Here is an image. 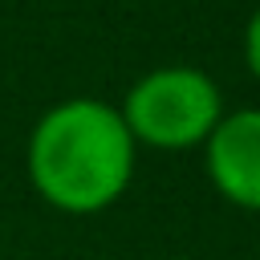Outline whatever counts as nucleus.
I'll return each instance as SVG.
<instances>
[{
    "mask_svg": "<svg viewBox=\"0 0 260 260\" xmlns=\"http://www.w3.org/2000/svg\"><path fill=\"white\" fill-rule=\"evenodd\" d=\"M24 162L32 191L49 207L65 215H98L130 191L138 142L130 138L118 106L81 93L37 118Z\"/></svg>",
    "mask_w": 260,
    "mask_h": 260,
    "instance_id": "f257e3e1",
    "label": "nucleus"
},
{
    "mask_svg": "<svg viewBox=\"0 0 260 260\" xmlns=\"http://www.w3.org/2000/svg\"><path fill=\"white\" fill-rule=\"evenodd\" d=\"M118 114L138 146L191 150L203 146L223 118V93L211 73L195 65H158L126 89Z\"/></svg>",
    "mask_w": 260,
    "mask_h": 260,
    "instance_id": "f03ea898",
    "label": "nucleus"
},
{
    "mask_svg": "<svg viewBox=\"0 0 260 260\" xmlns=\"http://www.w3.org/2000/svg\"><path fill=\"white\" fill-rule=\"evenodd\" d=\"M203 167L223 203L260 211V106L223 110L203 142Z\"/></svg>",
    "mask_w": 260,
    "mask_h": 260,
    "instance_id": "7ed1b4c3",
    "label": "nucleus"
},
{
    "mask_svg": "<svg viewBox=\"0 0 260 260\" xmlns=\"http://www.w3.org/2000/svg\"><path fill=\"white\" fill-rule=\"evenodd\" d=\"M244 65H248V73L260 81V8L248 16V24H244Z\"/></svg>",
    "mask_w": 260,
    "mask_h": 260,
    "instance_id": "20e7f679",
    "label": "nucleus"
},
{
    "mask_svg": "<svg viewBox=\"0 0 260 260\" xmlns=\"http://www.w3.org/2000/svg\"><path fill=\"white\" fill-rule=\"evenodd\" d=\"M171 260H195V256H171Z\"/></svg>",
    "mask_w": 260,
    "mask_h": 260,
    "instance_id": "39448f33",
    "label": "nucleus"
}]
</instances>
